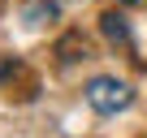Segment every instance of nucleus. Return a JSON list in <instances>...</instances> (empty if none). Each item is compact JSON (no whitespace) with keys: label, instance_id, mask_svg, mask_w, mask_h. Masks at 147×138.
<instances>
[{"label":"nucleus","instance_id":"nucleus-3","mask_svg":"<svg viewBox=\"0 0 147 138\" xmlns=\"http://www.w3.org/2000/svg\"><path fill=\"white\" fill-rule=\"evenodd\" d=\"M26 17H30V22H43V17L52 22V17H56V5H30V9H26Z\"/></svg>","mask_w":147,"mask_h":138},{"label":"nucleus","instance_id":"nucleus-1","mask_svg":"<svg viewBox=\"0 0 147 138\" xmlns=\"http://www.w3.org/2000/svg\"><path fill=\"white\" fill-rule=\"evenodd\" d=\"M130 99H134L130 86L117 78H91L87 82V104L95 112H121V108H130Z\"/></svg>","mask_w":147,"mask_h":138},{"label":"nucleus","instance_id":"nucleus-4","mask_svg":"<svg viewBox=\"0 0 147 138\" xmlns=\"http://www.w3.org/2000/svg\"><path fill=\"white\" fill-rule=\"evenodd\" d=\"M121 5H138V0H121Z\"/></svg>","mask_w":147,"mask_h":138},{"label":"nucleus","instance_id":"nucleus-2","mask_svg":"<svg viewBox=\"0 0 147 138\" xmlns=\"http://www.w3.org/2000/svg\"><path fill=\"white\" fill-rule=\"evenodd\" d=\"M100 26H104V39H108V43H130V22H125L117 9H108V13L100 17Z\"/></svg>","mask_w":147,"mask_h":138}]
</instances>
